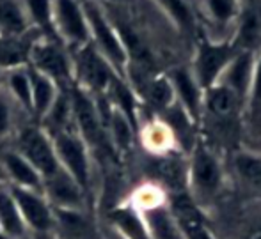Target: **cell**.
I'll return each instance as SVG.
<instances>
[{"label": "cell", "mask_w": 261, "mask_h": 239, "mask_svg": "<svg viewBox=\"0 0 261 239\" xmlns=\"http://www.w3.org/2000/svg\"><path fill=\"white\" fill-rule=\"evenodd\" d=\"M29 239H57L54 232H41V234H31Z\"/></svg>", "instance_id": "32"}, {"label": "cell", "mask_w": 261, "mask_h": 239, "mask_svg": "<svg viewBox=\"0 0 261 239\" xmlns=\"http://www.w3.org/2000/svg\"><path fill=\"white\" fill-rule=\"evenodd\" d=\"M252 101L256 105L261 103V57H259V62L254 69V78H252Z\"/></svg>", "instance_id": "31"}, {"label": "cell", "mask_w": 261, "mask_h": 239, "mask_svg": "<svg viewBox=\"0 0 261 239\" xmlns=\"http://www.w3.org/2000/svg\"><path fill=\"white\" fill-rule=\"evenodd\" d=\"M54 27L57 39L69 51L91 43L82 0H54Z\"/></svg>", "instance_id": "6"}, {"label": "cell", "mask_w": 261, "mask_h": 239, "mask_svg": "<svg viewBox=\"0 0 261 239\" xmlns=\"http://www.w3.org/2000/svg\"><path fill=\"white\" fill-rule=\"evenodd\" d=\"M167 6V9L172 13V16L179 21L185 28H189L192 25V18H190V11L187 7V4L183 0H162Z\"/></svg>", "instance_id": "30"}, {"label": "cell", "mask_w": 261, "mask_h": 239, "mask_svg": "<svg viewBox=\"0 0 261 239\" xmlns=\"http://www.w3.org/2000/svg\"><path fill=\"white\" fill-rule=\"evenodd\" d=\"M4 93L14 101V105L32 117V93H31V75H29V66L23 68H14L6 71L4 78Z\"/></svg>", "instance_id": "18"}, {"label": "cell", "mask_w": 261, "mask_h": 239, "mask_svg": "<svg viewBox=\"0 0 261 239\" xmlns=\"http://www.w3.org/2000/svg\"><path fill=\"white\" fill-rule=\"evenodd\" d=\"M29 66L52 78L62 91H68L75 85L71 51L55 39H36L29 55Z\"/></svg>", "instance_id": "3"}, {"label": "cell", "mask_w": 261, "mask_h": 239, "mask_svg": "<svg viewBox=\"0 0 261 239\" xmlns=\"http://www.w3.org/2000/svg\"><path fill=\"white\" fill-rule=\"evenodd\" d=\"M0 230L9 239H29L27 225L6 183H0Z\"/></svg>", "instance_id": "17"}, {"label": "cell", "mask_w": 261, "mask_h": 239, "mask_svg": "<svg viewBox=\"0 0 261 239\" xmlns=\"http://www.w3.org/2000/svg\"><path fill=\"white\" fill-rule=\"evenodd\" d=\"M13 147L41 174L43 179L61 168L54 149L52 137L38 123H31L20 128L14 133Z\"/></svg>", "instance_id": "5"}, {"label": "cell", "mask_w": 261, "mask_h": 239, "mask_svg": "<svg viewBox=\"0 0 261 239\" xmlns=\"http://www.w3.org/2000/svg\"><path fill=\"white\" fill-rule=\"evenodd\" d=\"M34 32L21 0H0V34L23 36Z\"/></svg>", "instance_id": "20"}, {"label": "cell", "mask_w": 261, "mask_h": 239, "mask_svg": "<svg viewBox=\"0 0 261 239\" xmlns=\"http://www.w3.org/2000/svg\"><path fill=\"white\" fill-rule=\"evenodd\" d=\"M208 9L213 14L217 21L220 23H226L234 13V2L233 0H206Z\"/></svg>", "instance_id": "29"}, {"label": "cell", "mask_w": 261, "mask_h": 239, "mask_svg": "<svg viewBox=\"0 0 261 239\" xmlns=\"http://www.w3.org/2000/svg\"><path fill=\"white\" fill-rule=\"evenodd\" d=\"M21 112L14 101L9 98L4 89L0 91V142L14 137L18 131L16 128V113Z\"/></svg>", "instance_id": "27"}, {"label": "cell", "mask_w": 261, "mask_h": 239, "mask_svg": "<svg viewBox=\"0 0 261 239\" xmlns=\"http://www.w3.org/2000/svg\"><path fill=\"white\" fill-rule=\"evenodd\" d=\"M151 239H189L167 202L141 211Z\"/></svg>", "instance_id": "13"}, {"label": "cell", "mask_w": 261, "mask_h": 239, "mask_svg": "<svg viewBox=\"0 0 261 239\" xmlns=\"http://www.w3.org/2000/svg\"><path fill=\"white\" fill-rule=\"evenodd\" d=\"M148 94L151 103L158 108H167L174 101V87L167 78H156L149 83Z\"/></svg>", "instance_id": "28"}, {"label": "cell", "mask_w": 261, "mask_h": 239, "mask_svg": "<svg viewBox=\"0 0 261 239\" xmlns=\"http://www.w3.org/2000/svg\"><path fill=\"white\" fill-rule=\"evenodd\" d=\"M54 149L57 154L59 167L68 172L80 186L91 197L93 193V158H91V147L79 135L75 128L64 130L61 133L52 135Z\"/></svg>", "instance_id": "1"}, {"label": "cell", "mask_w": 261, "mask_h": 239, "mask_svg": "<svg viewBox=\"0 0 261 239\" xmlns=\"http://www.w3.org/2000/svg\"><path fill=\"white\" fill-rule=\"evenodd\" d=\"M0 239H9V237H7V236H6V234H4V232H2V230H0Z\"/></svg>", "instance_id": "35"}, {"label": "cell", "mask_w": 261, "mask_h": 239, "mask_svg": "<svg viewBox=\"0 0 261 239\" xmlns=\"http://www.w3.org/2000/svg\"><path fill=\"white\" fill-rule=\"evenodd\" d=\"M21 218L31 234L54 232V207L45 198L43 191L16 188L7 185Z\"/></svg>", "instance_id": "8"}, {"label": "cell", "mask_w": 261, "mask_h": 239, "mask_svg": "<svg viewBox=\"0 0 261 239\" xmlns=\"http://www.w3.org/2000/svg\"><path fill=\"white\" fill-rule=\"evenodd\" d=\"M240 98L233 93L227 85H212L208 89L206 96V105L208 110L219 119H229L231 115H234L238 108Z\"/></svg>", "instance_id": "24"}, {"label": "cell", "mask_w": 261, "mask_h": 239, "mask_svg": "<svg viewBox=\"0 0 261 239\" xmlns=\"http://www.w3.org/2000/svg\"><path fill=\"white\" fill-rule=\"evenodd\" d=\"M0 172L6 185L43 191V177L13 145L0 147Z\"/></svg>", "instance_id": "10"}, {"label": "cell", "mask_w": 261, "mask_h": 239, "mask_svg": "<svg viewBox=\"0 0 261 239\" xmlns=\"http://www.w3.org/2000/svg\"><path fill=\"white\" fill-rule=\"evenodd\" d=\"M43 195L54 209H68V211L89 209L87 193L62 168L43 179Z\"/></svg>", "instance_id": "9"}, {"label": "cell", "mask_w": 261, "mask_h": 239, "mask_svg": "<svg viewBox=\"0 0 261 239\" xmlns=\"http://www.w3.org/2000/svg\"><path fill=\"white\" fill-rule=\"evenodd\" d=\"M84 11H86L87 25H89L91 45L96 51L112 66L117 76H123L128 68V51L121 39L119 32L112 27L109 18L101 11V7L93 0H84Z\"/></svg>", "instance_id": "2"}, {"label": "cell", "mask_w": 261, "mask_h": 239, "mask_svg": "<svg viewBox=\"0 0 261 239\" xmlns=\"http://www.w3.org/2000/svg\"><path fill=\"white\" fill-rule=\"evenodd\" d=\"M172 87L174 93L179 94V99L183 101V106L189 110V113L192 117H199L201 110V96H199V83L197 80L190 75L187 69H176L172 73Z\"/></svg>", "instance_id": "22"}, {"label": "cell", "mask_w": 261, "mask_h": 239, "mask_svg": "<svg viewBox=\"0 0 261 239\" xmlns=\"http://www.w3.org/2000/svg\"><path fill=\"white\" fill-rule=\"evenodd\" d=\"M71 57L75 85L91 96H105L112 82L117 78L112 66L98 53L91 43L80 50L71 51Z\"/></svg>", "instance_id": "4"}, {"label": "cell", "mask_w": 261, "mask_h": 239, "mask_svg": "<svg viewBox=\"0 0 261 239\" xmlns=\"http://www.w3.org/2000/svg\"><path fill=\"white\" fill-rule=\"evenodd\" d=\"M252 76V55L251 51H242L238 57H233V61L226 68V83L238 98H244L251 87Z\"/></svg>", "instance_id": "21"}, {"label": "cell", "mask_w": 261, "mask_h": 239, "mask_svg": "<svg viewBox=\"0 0 261 239\" xmlns=\"http://www.w3.org/2000/svg\"><path fill=\"white\" fill-rule=\"evenodd\" d=\"M190 186L192 193L199 200H212L222 186V168L212 151L204 145H197L190 163Z\"/></svg>", "instance_id": "7"}, {"label": "cell", "mask_w": 261, "mask_h": 239, "mask_svg": "<svg viewBox=\"0 0 261 239\" xmlns=\"http://www.w3.org/2000/svg\"><path fill=\"white\" fill-rule=\"evenodd\" d=\"M237 45L244 51H252L261 45V13L256 7H249L242 16Z\"/></svg>", "instance_id": "25"}, {"label": "cell", "mask_w": 261, "mask_h": 239, "mask_svg": "<svg viewBox=\"0 0 261 239\" xmlns=\"http://www.w3.org/2000/svg\"><path fill=\"white\" fill-rule=\"evenodd\" d=\"M234 168L247 185L261 190V156L249 153L238 154L234 158Z\"/></svg>", "instance_id": "26"}, {"label": "cell", "mask_w": 261, "mask_h": 239, "mask_svg": "<svg viewBox=\"0 0 261 239\" xmlns=\"http://www.w3.org/2000/svg\"><path fill=\"white\" fill-rule=\"evenodd\" d=\"M109 222L117 239H151L141 211L130 202L114 207L109 215Z\"/></svg>", "instance_id": "14"}, {"label": "cell", "mask_w": 261, "mask_h": 239, "mask_svg": "<svg viewBox=\"0 0 261 239\" xmlns=\"http://www.w3.org/2000/svg\"><path fill=\"white\" fill-rule=\"evenodd\" d=\"M247 239H261V229H258V230H252V232L247 236Z\"/></svg>", "instance_id": "33"}, {"label": "cell", "mask_w": 261, "mask_h": 239, "mask_svg": "<svg viewBox=\"0 0 261 239\" xmlns=\"http://www.w3.org/2000/svg\"><path fill=\"white\" fill-rule=\"evenodd\" d=\"M39 38L36 32H29L23 36H6L0 34V69L9 71L14 68L29 66L32 43Z\"/></svg>", "instance_id": "15"}, {"label": "cell", "mask_w": 261, "mask_h": 239, "mask_svg": "<svg viewBox=\"0 0 261 239\" xmlns=\"http://www.w3.org/2000/svg\"><path fill=\"white\" fill-rule=\"evenodd\" d=\"M233 57L234 51L231 46L210 45V43L201 45L196 62V78L199 87L210 89L212 85H215L217 78L220 76V73L226 71Z\"/></svg>", "instance_id": "12"}, {"label": "cell", "mask_w": 261, "mask_h": 239, "mask_svg": "<svg viewBox=\"0 0 261 239\" xmlns=\"http://www.w3.org/2000/svg\"><path fill=\"white\" fill-rule=\"evenodd\" d=\"M29 75H31L32 93V119H34V123H39L48 113V110L52 108V105L59 98L62 89L52 78L32 69L31 66H29Z\"/></svg>", "instance_id": "16"}, {"label": "cell", "mask_w": 261, "mask_h": 239, "mask_svg": "<svg viewBox=\"0 0 261 239\" xmlns=\"http://www.w3.org/2000/svg\"><path fill=\"white\" fill-rule=\"evenodd\" d=\"M0 183H4V177H2V172H0Z\"/></svg>", "instance_id": "36"}, {"label": "cell", "mask_w": 261, "mask_h": 239, "mask_svg": "<svg viewBox=\"0 0 261 239\" xmlns=\"http://www.w3.org/2000/svg\"><path fill=\"white\" fill-rule=\"evenodd\" d=\"M21 4L32 31L39 34V38L59 41L54 27V0H21Z\"/></svg>", "instance_id": "19"}, {"label": "cell", "mask_w": 261, "mask_h": 239, "mask_svg": "<svg viewBox=\"0 0 261 239\" xmlns=\"http://www.w3.org/2000/svg\"><path fill=\"white\" fill-rule=\"evenodd\" d=\"M105 131H107V137H110L112 145L117 151L130 149L132 138H134V124H132V121L123 112H119L114 106L110 108V113L107 117Z\"/></svg>", "instance_id": "23"}, {"label": "cell", "mask_w": 261, "mask_h": 239, "mask_svg": "<svg viewBox=\"0 0 261 239\" xmlns=\"http://www.w3.org/2000/svg\"><path fill=\"white\" fill-rule=\"evenodd\" d=\"M54 234L57 239H105L89 209H54Z\"/></svg>", "instance_id": "11"}, {"label": "cell", "mask_w": 261, "mask_h": 239, "mask_svg": "<svg viewBox=\"0 0 261 239\" xmlns=\"http://www.w3.org/2000/svg\"><path fill=\"white\" fill-rule=\"evenodd\" d=\"M4 78H6V71H2V69H0V91L4 89Z\"/></svg>", "instance_id": "34"}]
</instances>
